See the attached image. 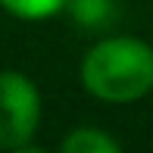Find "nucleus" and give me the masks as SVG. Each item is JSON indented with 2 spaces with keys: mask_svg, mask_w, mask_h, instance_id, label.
Returning a JSON list of instances; mask_svg holds the SVG:
<instances>
[{
  "mask_svg": "<svg viewBox=\"0 0 153 153\" xmlns=\"http://www.w3.org/2000/svg\"><path fill=\"white\" fill-rule=\"evenodd\" d=\"M81 85L100 103H134L153 91V47L131 34L97 41L81 59Z\"/></svg>",
  "mask_w": 153,
  "mask_h": 153,
  "instance_id": "nucleus-1",
  "label": "nucleus"
},
{
  "mask_svg": "<svg viewBox=\"0 0 153 153\" xmlns=\"http://www.w3.org/2000/svg\"><path fill=\"white\" fill-rule=\"evenodd\" d=\"M41 125V94L25 72H0V150H28Z\"/></svg>",
  "mask_w": 153,
  "mask_h": 153,
  "instance_id": "nucleus-2",
  "label": "nucleus"
},
{
  "mask_svg": "<svg viewBox=\"0 0 153 153\" xmlns=\"http://www.w3.org/2000/svg\"><path fill=\"white\" fill-rule=\"evenodd\" d=\"M66 13L81 28H103L116 19V0H69Z\"/></svg>",
  "mask_w": 153,
  "mask_h": 153,
  "instance_id": "nucleus-3",
  "label": "nucleus"
},
{
  "mask_svg": "<svg viewBox=\"0 0 153 153\" xmlns=\"http://www.w3.org/2000/svg\"><path fill=\"white\" fill-rule=\"evenodd\" d=\"M119 141L100 128H75L62 137V153H116Z\"/></svg>",
  "mask_w": 153,
  "mask_h": 153,
  "instance_id": "nucleus-4",
  "label": "nucleus"
},
{
  "mask_svg": "<svg viewBox=\"0 0 153 153\" xmlns=\"http://www.w3.org/2000/svg\"><path fill=\"white\" fill-rule=\"evenodd\" d=\"M66 3L69 0H0L6 13H13L16 19H25V22H38V19L66 13Z\"/></svg>",
  "mask_w": 153,
  "mask_h": 153,
  "instance_id": "nucleus-5",
  "label": "nucleus"
}]
</instances>
